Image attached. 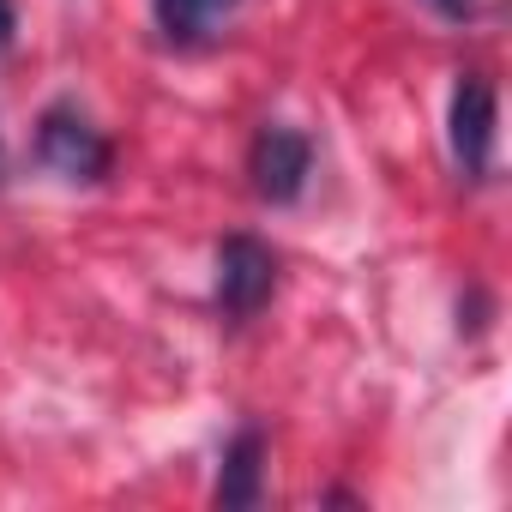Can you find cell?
<instances>
[{"label":"cell","mask_w":512,"mask_h":512,"mask_svg":"<svg viewBox=\"0 0 512 512\" xmlns=\"http://www.w3.org/2000/svg\"><path fill=\"white\" fill-rule=\"evenodd\" d=\"M13 25H19V19H13V0H0V49L13 43Z\"/></svg>","instance_id":"cell-7"},{"label":"cell","mask_w":512,"mask_h":512,"mask_svg":"<svg viewBox=\"0 0 512 512\" xmlns=\"http://www.w3.org/2000/svg\"><path fill=\"white\" fill-rule=\"evenodd\" d=\"M260 458H266V434L241 428L223 452V470H217V506H253L260 500Z\"/></svg>","instance_id":"cell-5"},{"label":"cell","mask_w":512,"mask_h":512,"mask_svg":"<svg viewBox=\"0 0 512 512\" xmlns=\"http://www.w3.org/2000/svg\"><path fill=\"white\" fill-rule=\"evenodd\" d=\"M151 7H157V25L169 43H205L217 25L235 19L241 0H151Z\"/></svg>","instance_id":"cell-6"},{"label":"cell","mask_w":512,"mask_h":512,"mask_svg":"<svg viewBox=\"0 0 512 512\" xmlns=\"http://www.w3.org/2000/svg\"><path fill=\"white\" fill-rule=\"evenodd\" d=\"M278 284V260H272V247H260L253 235H229L217 247V308L229 320H253L266 308Z\"/></svg>","instance_id":"cell-2"},{"label":"cell","mask_w":512,"mask_h":512,"mask_svg":"<svg viewBox=\"0 0 512 512\" xmlns=\"http://www.w3.org/2000/svg\"><path fill=\"white\" fill-rule=\"evenodd\" d=\"M494 157V85L482 73H458L452 85V163L464 181H482Z\"/></svg>","instance_id":"cell-3"},{"label":"cell","mask_w":512,"mask_h":512,"mask_svg":"<svg viewBox=\"0 0 512 512\" xmlns=\"http://www.w3.org/2000/svg\"><path fill=\"white\" fill-rule=\"evenodd\" d=\"M0 175H7V151H0Z\"/></svg>","instance_id":"cell-8"},{"label":"cell","mask_w":512,"mask_h":512,"mask_svg":"<svg viewBox=\"0 0 512 512\" xmlns=\"http://www.w3.org/2000/svg\"><path fill=\"white\" fill-rule=\"evenodd\" d=\"M308 169H314V145H308L296 127H266L260 139H253L247 175H253V193H260V199L290 205V199L308 187Z\"/></svg>","instance_id":"cell-4"},{"label":"cell","mask_w":512,"mask_h":512,"mask_svg":"<svg viewBox=\"0 0 512 512\" xmlns=\"http://www.w3.org/2000/svg\"><path fill=\"white\" fill-rule=\"evenodd\" d=\"M37 157H43L61 181H103L109 163H115L109 139H103L73 103L43 109V121H37Z\"/></svg>","instance_id":"cell-1"}]
</instances>
